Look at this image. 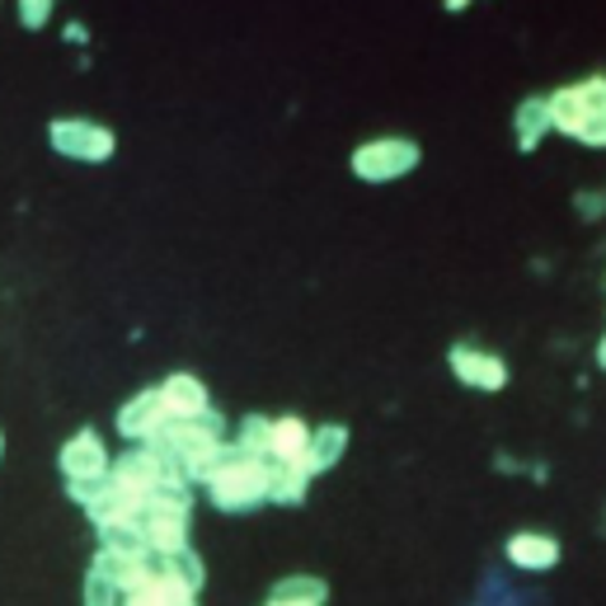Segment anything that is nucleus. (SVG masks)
<instances>
[{"label":"nucleus","instance_id":"1a4fd4ad","mask_svg":"<svg viewBox=\"0 0 606 606\" xmlns=\"http://www.w3.org/2000/svg\"><path fill=\"white\" fill-rule=\"evenodd\" d=\"M508 559L517 569H532V574H546L559 564V540L546 536V532H517L508 540Z\"/></svg>","mask_w":606,"mask_h":606},{"label":"nucleus","instance_id":"9d476101","mask_svg":"<svg viewBox=\"0 0 606 606\" xmlns=\"http://www.w3.org/2000/svg\"><path fill=\"white\" fill-rule=\"evenodd\" d=\"M160 400L170 414H202V409H212L207 405V386L198 381V376H188V371H175L170 381L160 386Z\"/></svg>","mask_w":606,"mask_h":606},{"label":"nucleus","instance_id":"dca6fc26","mask_svg":"<svg viewBox=\"0 0 606 606\" xmlns=\"http://www.w3.org/2000/svg\"><path fill=\"white\" fill-rule=\"evenodd\" d=\"M0 456H6V437H0Z\"/></svg>","mask_w":606,"mask_h":606},{"label":"nucleus","instance_id":"0eeeda50","mask_svg":"<svg viewBox=\"0 0 606 606\" xmlns=\"http://www.w3.org/2000/svg\"><path fill=\"white\" fill-rule=\"evenodd\" d=\"M61 470H67V479H95L109 470V451H103L99 433H76L67 447H61Z\"/></svg>","mask_w":606,"mask_h":606},{"label":"nucleus","instance_id":"7ed1b4c3","mask_svg":"<svg viewBox=\"0 0 606 606\" xmlns=\"http://www.w3.org/2000/svg\"><path fill=\"white\" fill-rule=\"evenodd\" d=\"M414 165H419V146L405 137H381V141H367L352 151V175L367 183H390V179L409 175Z\"/></svg>","mask_w":606,"mask_h":606},{"label":"nucleus","instance_id":"2eb2a0df","mask_svg":"<svg viewBox=\"0 0 606 606\" xmlns=\"http://www.w3.org/2000/svg\"><path fill=\"white\" fill-rule=\"evenodd\" d=\"M19 19H24V29H43L52 19V6L48 0H24V6H19Z\"/></svg>","mask_w":606,"mask_h":606},{"label":"nucleus","instance_id":"39448f33","mask_svg":"<svg viewBox=\"0 0 606 606\" xmlns=\"http://www.w3.org/2000/svg\"><path fill=\"white\" fill-rule=\"evenodd\" d=\"M451 371H456V381H466L475 390H504L508 386V367L498 358H489V352H475L470 344L451 348Z\"/></svg>","mask_w":606,"mask_h":606},{"label":"nucleus","instance_id":"423d86ee","mask_svg":"<svg viewBox=\"0 0 606 606\" xmlns=\"http://www.w3.org/2000/svg\"><path fill=\"white\" fill-rule=\"evenodd\" d=\"M268 456H274V461L297 466L301 475H316V466H310V433H306L301 419H274V433H268Z\"/></svg>","mask_w":606,"mask_h":606},{"label":"nucleus","instance_id":"f8f14e48","mask_svg":"<svg viewBox=\"0 0 606 606\" xmlns=\"http://www.w3.org/2000/svg\"><path fill=\"white\" fill-rule=\"evenodd\" d=\"M329 597V588H325V578H306V574H297V578H282L274 593H268V602L274 606H320Z\"/></svg>","mask_w":606,"mask_h":606},{"label":"nucleus","instance_id":"4468645a","mask_svg":"<svg viewBox=\"0 0 606 606\" xmlns=\"http://www.w3.org/2000/svg\"><path fill=\"white\" fill-rule=\"evenodd\" d=\"M268 433H274V419H264V414H249V419L240 424L236 443L249 447V451H259V456H268Z\"/></svg>","mask_w":606,"mask_h":606},{"label":"nucleus","instance_id":"6e6552de","mask_svg":"<svg viewBox=\"0 0 606 606\" xmlns=\"http://www.w3.org/2000/svg\"><path fill=\"white\" fill-rule=\"evenodd\" d=\"M165 419H170V409H165V400H160V390H141L137 400H128L122 405V414H118V428L128 433V437H137V443H146Z\"/></svg>","mask_w":606,"mask_h":606},{"label":"nucleus","instance_id":"9b49d317","mask_svg":"<svg viewBox=\"0 0 606 606\" xmlns=\"http://www.w3.org/2000/svg\"><path fill=\"white\" fill-rule=\"evenodd\" d=\"M550 132V109H546V99H521L517 103V146L521 151H536L540 137Z\"/></svg>","mask_w":606,"mask_h":606},{"label":"nucleus","instance_id":"f257e3e1","mask_svg":"<svg viewBox=\"0 0 606 606\" xmlns=\"http://www.w3.org/2000/svg\"><path fill=\"white\" fill-rule=\"evenodd\" d=\"M207 489H212V504L221 513H249V508L268 504V489H274V461L236 443L231 461L207 479Z\"/></svg>","mask_w":606,"mask_h":606},{"label":"nucleus","instance_id":"20e7f679","mask_svg":"<svg viewBox=\"0 0 606 606\" xmlns=\"http://www.w3.org/2000/svg\"><path fill=\"white\" fill-rule=\"evenodd\" d=\"M52 151L57 156H67V160H86V165H99V160H109L113 156V132L109 128H99V122L90 118H57L52 122Z\"/></svg>","mask_w":606,"mask_h":606},{"label":"nucleus","instance_id":"ddd939ff","mask_svg":"<svg viewBox=\"0 0 606 606\" xmlns=\"http://www.w3.org/2000/svg\"><path fill=\"white\" fill-rule=\"evenodd\" d=\"M344 447H348V428H339V424H325L310 433V466H316V475L339 461Z\"/></svg>","mask_w":606,"mask_h":606},{"label":"nucleus","instance_id":"f03ea898","mask_svg":"<svg viewBox=\"0 0 606 606\" xmlns=\"http://www.w3.org/2000/svg\"><path fill=\"white\" fill-rule=\"evenodd\" d=\"M546 109H550V128L569 132V137L588 141V146L606 141V86L597 76L583 80V86H569V90L550 95Z\"/></svg>","mask_w":606,"mask_h":606}]
</instances>
